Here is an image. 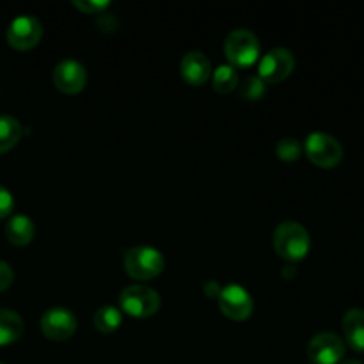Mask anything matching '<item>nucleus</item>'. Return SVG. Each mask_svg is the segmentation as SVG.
<instances>
[{"instance_id":"nucleus-3","label":"nucleus","mask_w":364,"mask_h":364,"mask_svg":"<svg viewBox=\"0 0 364 364\" xmlns=\"http://www.w3.org/2000/svg\"><path fill=\"white\" fill-rule=\"evenodd\" d=\"M259 46L258 38L247 28H235L224 39V53H226L230 66L249 68L259 59Z\"/></svg>"},{"instance_id":"nucleus-15","label":"nucleus","mask_w":364,"mask_h":364,"mask_svg":"<svg viewBox=\"0 0 364 364\" xmlns=\"http://www.w3.org/2000/svg\"><path fill=\"white\" fill-rule=\"evenodd\" d=\"M23 334V320L13 309H0V347L18 341Z\"/></svg>"},{"instance_id":"nucleus-25","label":"nucleus","mask_w":364,"mask_h":364,"mask_svg":"<svg viewBox=\"0 0 364 364\" xmlns=\"http://www.w3.org/2000/svg\"><path fill=\"white\" fill-rule=\"evenodd\" d=\"M0 364H4V363H0Z\"/></svg>"},{"instance_id":"nucleus-5","label":"nucleus","mask_w":364,"mask_h":364,"mask_svg":"<svg viewBox=\"0 0 364 364\" xmlns=\"http://www.w3.org/2000/svg\"><path fill=\"white\" fill-rule=\"evenodd\" d=\"M304 151L306 156L322 169H333L343 159V148L340 141L323 132H313L308 135L304 142Z\"/></svg>"},{"instance_id":"nucleus-6","label":"nucleus","mask_w":364,"mask_h":364,"mask_svg":"<svg viewBox=\"0 0 364 364\" xmlns=\"http://www.w3.org/2000/svg\"><path fill=\"white\" fill-rule=\"evenodd\" d=\"M295 70V57L287 48H272L259 59L258 77L265 84H279Z\"/></svg>"},{"instance_id":"nucleus-16","label":"nucleus","mask_w":364,"mask_h":364,"mask_svg":"<svg viewBox=\"0 0 364 364\" xmlns=\"http://www.w3.org/2000/svg\"><path fill=\"white\" fill-rule=\"evenodd\" d=\"M23 128H21L20 121L13 116H0V155L11 151L14 146L20 142Z\"/></svg>"},{"instance_id":"nucleus-20","label":"nucleus","mask_w":364,"mask_h":364,"mask_svg":"<svg viewBox=\"0 0 364 364\" xmlns=\"http://www.w3.org/2000/svg\"><path fill=\"white\" fill-rule=\"evenodd\" d=\"M240 92L249 102H256L265 95V82L259 77H249L244 84L240 85Z\"/></svg>"},{"instance_id":"nucleus-13","label":"nucleus","mask_w":364,"mask_h":364,"mask_svg":"<svg viewBox=\"0 0 364 364\" xmlns=\"http://www.w3.org/2000/svg\"><path fill=\"white\" fill-rule=\"evenodd\" d=\"M341 327L347 343L355 352H364V309H348L341 320Z\"/></svg>"},{"instance_id":"nucleus-1","label":"nucleus","mask_w":364,"mask_h":364,"mask_svg":"<svg viewBox=\"0 0 364 364\" xmlns=\"http://www.w3.org/2000/svg\"><path fill=\"white\" fill-rule=\"evenodd\" d=\"M274 249L287 262H301L311 249V238L302 224L287 220L274 231Z\"/></svg>"},{"instance_id":"nucleus-23","label":"nucleus","mask_w":364,"mask_h":364,"mask_svg":"<svg viewBox=\"0 0 364 364\" xmlns=\"http://www.w3.org/2000/svg\"><path fill=\"white\" fill-rule=\"evenodd\" d=\"M14 281V272L11 269V265H7L6 262H0V291L7 290V288L13 284Z\"/></svg>"},{"instance_id":"nucleus-4","label":"nucleus","mask_w":364,"mask_h":364,"mask_svg":"<svg viewBox=\"0 0 364 364\" xmlns=\"http://www.w3.org/2000/svg\"><path fill=\"white\" fill-rule=\"evenodd\" d=\"M160 304L162 301H160L159 291L144 287V284H132L119 294L121 311L134 318H149V316L156 315Z\"/></svg>"},{"instance_id":"nucleus-2","label":"nucleus","mask_w":364,"mask_h":364,"mask_svg":"<svg viewBox=\"0 0 364 364\" xmlns=\"http://www.w3.org/2000/svg\"><path fill=\"white\" fill-rule=\"evenodd\" d=\"M124 272L137 281H151L164 272L166 259L162 252L148 245H137L124 252Z\"/></svg>"},{"instance_id":"nucleus-11","label":"nucleus","mask_w":364,"mask_h":364,"mask_svg":"<svg viewBox=\"0 0 364 364\" xmlns=\"http://www.w3.org/2000/svg\"><path fill=\"white\" fill-rule=\"evenodd\" d=\"M308 355L313 364H338L345 358V343L338 334L320 333L308 343Z\"/></svg>"},{"instance_id":"nucleus-21","label":"nucleus","mask_w":364,"mask_h":364,"mask_svg":"<svg viewBox=\"0 0 364 364\" xmlns=\"http://www.w3.org/2000/svg\"><path fill=\"white\" fill-rule=\"evenodd\" d=\"M73 6L85 14H100L103 9L110 6V2H100V0H75Z\"/></svg>"},{"instance_id":"nucleus-17","label":"nucleus","mask_w":364,"mask_h":364,"mask_svg":"<svg viewBox=\"0 0 364 364\" xmlns=\"http://www.w3.org/2000/svg\"><path fill=\"white\" fill-rule=\"evenodd\" d=\"M92 323H95L96 331H100L103 334L116 333L121 327V323H123V311L114 308V306H103V308H100L95 313Z\"/></svg>"},{"instance_id":"nucleus-19","label":"nucleus","mask_w":364,"mask_h":364,"mask_svg":"<svg viewBox=\"0 0 364 364\" xmlns=\"http://www.w3.org/2000/svg\"><path fill=\"white\" fill-rule=\"evenodd\" d=\"M276 155L279 160H284V162H295L299 156L302 155V146L297 139H281L276 146Z\"/></svg>"},{"instance_id":"nucleus-10","label":"nucleus","mask_w":364,"mask_h":364,"mask_svg":"<svg viewBox=\"0 0 364 364\" xmlns=\"http://www.w3.org/2000/svg\"><path fill=\"white\" fill-rule=\"evenodd\" d=\"M53 85L64 95H78L87 84V71L84 64L75 59H64L53 68Z\"/></svg>"},{"instance_id":"nucleus-24","label":"nucleus","mask_w":364,"mask_h":364,"mask_svg":"<svg viewBox=\"0 0 364 364\" xmlns=\"http://www.w3.org/2000/svg\"><path fill=\"white\" fill-rule=\"evenodd\" d=\"M341 364H363L359 359H345V361H341Z\"/></svg>"},{"instance_id":"nucleus-12","label":"nucleus","mask_w":364,"mask_h":364,"mask_svg":"<svg viewBox=\"0 0 364 364\" xmlns=\"http://www.w3.org/2000/svg\"><path fill=\"white\" fill-rule=\"evenodd\" d=\"M180 75L188 85L199 87V85L206 84L212 77V64L205 53L194 50V52L185 53L183 59H181Z\"/></svg>"},{"instance_id":"nucleus-9","label":"nucleus","mask_w":364,"mask_h":364,"mask_svg":"<svg viewBox=\"0 0 364 364\" xmlns=\"http://www.w3.org/2000/svg\"><path fill=\"white\" fill-rule=\"evenodd\" d=\"M39 326L50 341H66L77 331V316L66 308H52L43 313Z\"/></svg>"},{"instance_id":"nucleus-8","label":"nucleus","mask_w":364,"mask_h":364,"mask_svg":"<svg viewBox=\"0 0 364 364\" xmlns=\"http://www.w3.org/2000/svg\"><path fill=\"white\" fill-rule=\"evenodd\" d=\"M219 309L230 320H247L255 311V302L251 294L240 284H228L219 294Z\"/></svg>"},{"instance_id":"nucleus-14","label":"nucleus","mask_w":364,"mask_h":364,"mask_svg":"<svg viewBox=\"0 0 364 364\" xmlns=\"http://www.w3.org/2000/svg\"><path fill=\"white\" fill-rule=\"evenodd\" d=\"M36 228L34 223L27 215H14L6 226V238L9 244L16 247H25L34 240Z\"/></svg>"},{"instance_id":"nucleus-22","label":"nucleus","mask_w":364,"mask_h":364,"mask_svg":"<svg viewBox=\"0 0 364 364\" xmlns=\"http://www.w3.org/2000/svg\"><path fill=\"white\" fill-rule=\"evenodd\" d=\"M13 208H14L13 194L0 185V219H6V217L13 212Z\"/></svg>"},{"instance_id":"nucleus-7","label":"nucleus","mask_w":364,"mask_h":364,"mask_svg":"<svg viewBox=\"0 0 364 364\" xmlns=\"http://www.w3.org/2000/svg\"><path fill=\"white\" fill-rule=\"evenodd\" d=\"M43 38V25L41 21L36 16L31 14H23V16L14 18L9 23L6 32V39L9 43V46H13L14 50H31L41 41Z\"/></svg>"},{"instance_id":"nucleus-18","label":"nucleus","mask_w":364,"mask_h":364,"mask_svg":"<svg viewBox=\"0 0 364 364\" xmlns=\"http://www.w3.org/2000/svg\"><path fill=\"white\" fill-rule=\"evenodd\" d=\"M212 85L219 95H230L238 87V73L230 64H220L212 71Z\"/></svg>"}]
</instances>
